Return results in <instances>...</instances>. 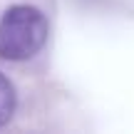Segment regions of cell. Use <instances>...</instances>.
Returning <instances> with one entry per match:
<instances>
[{"label": "cell", "instance_id": "1", "mask_svg": "<svg viewBox=\"0 0 134 134\" xmlns=\"http://www.w3.org/2000/svg\"><path fill=\"white\" fill-rule=\"evenodd\" d=\"M55 0H0V65L25 67L45 55Z\"/></svg>", "mask_w": 134, "mask_h": 134}, {"label": "cell", "instance_id": "2", "mask_svg": "<svg viewBox=\"0 0 134 134\" xmlns=\"http://www.w3.org/2000/svg\"><path fill=\"white\" fill-rule=\"evenodd\" d=\"M47 102L45 87L25 67L0 65V132L35 129Z\"/></svg>", "mask_w": 134, "mask_h": 134}]
</instances>
